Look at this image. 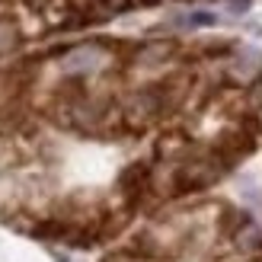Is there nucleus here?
I'll return each instance as SVG.
<instances>
[{
    "label": "nucleus",
    "mask_w": 262,
    "mask_h": 262,
    "mask_svg": "<svg viewBox=\"0 0 262 262\" xmlns=\"http://www.w3.org/2000/svg\"><path fill=\"white\" fill-rule=\"evenodd\" d=\"M102 61H106V51L99 45H80V48H71L68 55L61 58V71L64 74H93L102 68Z\"/></svg>",
    "instance_id": "nucleus-1"
},
{
    "label": "nucleus",
    "mask_w": 262,
    "mask_h": 262,
    "mask_svg": "<svg viewBox=\"0 0 262 262\" xmlns=\"http://www.w3.org/2000/svg\"><path fill=\"white\" fill-rule=\"evenodd\" d=\"M233 68H237V77H246V80H250V77L262 68V55H259L256 48H243Z\"/></svg>",
    "instance_id": "nucleus-2"
},
{
    "label": "nucleus",
    "mask_w": 262,
    "mask_h": 262,
    "mask_svg": "<svg viewBox=\"0 0 262 262\" xmlns=\"http://www.w3.org/2000/svg\"><path fill=\"white\" fill-rule=\"evenodd\" d=\"M169 51H173V48H169L166 42H154V45H147V48H141L138 61H141V64H157V61H163Z\"/></svg>",
    "instance_id": "nucleus-3"
},
{
    "label": "nucleus",
    "mask_w": 262,
    "mask_h": 262,
    "mask_svg": "<svg viewBox=\"0 0 262 262\" xmlns=\"http://www.w3.org/2000/svg\"><path fill=\"white\" fill-rule=\"evenodd\" d=\"M16 38H19V35H16V26L0 19V55H7V51L16 45Z\"/></svg>",
    "instance_id": "nucleus-4"
},
{
    "label": "nucleus",
    "mask_w": 262,
    "mask_h": 262,
    "mask_svg": "<svg viewBox=\"0 0 262 262\" xmlns=\"http://www.w3.org/2000/svg\"><path fill=\"white\" fill-rule=\"evenodd\" d=\"M182 26H214L217 23V16L214 13H189L186 19H179Z\"/></svg>",
    "instance_id": "nucleus-5"
},
{
    "label": "nucleus",
    "mask_w": 262,
    "mask_h": 262,
    "mask_svg": "<svg viewBox=\"0 0 262 262\" xmlns=\"http://www.w3.org/2000/svg\"><path fill=\"white\" fill-rule=\"evenodd\" d=\"M253 106H262V80H259L256 90H253Z\"/></svg>",
    "instance_id": "nucleus-6"
},
{
    "label": "nucleus",
    "mask_w": 262,
    "mask_h": 262,
    "mask_svg": "<svg viewBox=\"0 0 262 262\" xmlns=\"http://www.w3.org/2000/svg\"><path fill=\"white\" fill-rule=\"evenodd\" d=\"M147 4H154V0H147Z\"/></svg>",
    "instance_id": "nucleus-7"
}]
</instances>
